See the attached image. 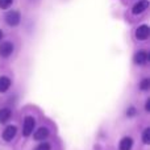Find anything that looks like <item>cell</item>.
<instances>
[{"label":"cell","mask_w":150,"mask_h":150,"mask_svg":"<svg viewBox=\"0 0 150 150\" xmlns=\"http://www.w3.org/2000/svg\"><path fill=\"white\" fill-rule=\"evenodd\" d=\"M34 125H36V120H34L33 117H30V116L25 117L24 125H23V134L25 136V137L32 134V132H33V129H34Z\"/></svg>","instance_id":"obj_1"},{"label":"cell","mask_w":150,"mask_h":150,"mask_svg":"<svg viewBox=\"0 0 150 150\" xmlns=\"http://www.w3.org/2000/svg\"><path fill=\"white\" fill-rule=\"evenodd\" d=\"M20 13L17 11H9V12L5 15V23L11 26H16L20 23Z\"/></svg>","instance_id":"obj_2"},{"label":"cell","mask_w":150,"mask_h":150,"mask_svg":"<svg viewBox=\"0 0 150 150\" xmlns=\"http://www.w3.org/2000/svg\"><path fill=\"white\" fill-rule=\"evenodd\" d=\"M148 7H149V1H148V0H140L138 3H136V4L133 5L132 12L134 13V15H140V13L145 12V11L148 9Z\"/></svg>","instance_id":"obj_3"},{"label":"cell","mask_w":150,"mask_h":150,"mask_svg":"<svg viewBox=\"0 0 150 150\" xmlns=\"http://www.w3.org/2000/svg\"><path fill=\"white\" fill-rule=\"evenodd\" d=\"M12 52H13V45L11 42H3L0 45V57L7 58L12 54Z\"/></svg>","instance_id":"obj_4"},{"label":"cell","mask_w":150,"mask_h":150,"mask_svg":"<svg viewBox=\"0 0 150 150\" xmlns=\"http://www.w3.org/2000/svg\"><path fill=\"white\" fill-rule=\"evenodd\" d=\"M149 61V54L145 52V50H140L134 54V62L137 65H145Z\"/></svg>","instance_id":"obj_5"},{"label":"cell","mask_w":150,"mask_h":150,"mask_svg":"<svg viewBox=\"0 0 150 150\" xmlns=\"http://www.w3.org/2000/svg\"><path fill=\"white\" fill-rule=\"evenodd\" d=\"M149 34H150V28L148 25H141L136 30V37L138 40H146L149 37Z\"/></svg>","instance_id":"obj_6"},{"label":"cell","mask_w":150,"mask_h":150,"mask_svg":"<svg viewBox=\"0 0 150 150\" xmlns=\"http://www.w3.org/2000/svg\"><path fill=\"white\" fill-rule=\"evenodd\" d=\"M16 133H17L16 127H13V125H8V127L4 129V132H3V138H4L5 141H11V140H13V137L16 136Z\"/></svg>","instance_id":"obj_7"},{"label":"cell","mask_w":150,"mask_h":150,"mask_svg":"<svg viewBox=\"0 0 150 150\" xmlns=\"http://www.w3.org/2000/svg\"><path fill=\"white\" fill-rule=\"evenodd\" d=\"M133 146V140L130 137H124L120 141V150H130Z\"/></svg>","instance_id":"obj_8"},{"label":"cell","mask_w":150,"mask_h":150,"mask_svg":"<svg viewBox=\"0 0 150 150\" xmlns=\"http://www.w3.org/2000/svg\"><path fill=\"white\" fill-rule=\"evenodd\" d=\"M47 136H49V130H47L46 128H40V129H37L36 132H34V138L38 141L45 140Z\"/></svg>","instance_id":"obj_9"},{"label":"cell","mask_w":150,"mask_h":150,"mask_svg":"<svg viewBox=\"0 0 150 150\" xmlns=\"http://www.w3.org/2000/svg\"><path fill=\"white\" fill-rule=\"evenodd\" d=\"M11 87V80L7 76H0V92H5Z\"/></svg>","instance_id":"obj_10"},{"label":"cell","mask_w":150,"mask_h":150,"mask_svg":"<svg viewBox=\"0 0 150 150\" xmlns=\"http://www.w3.org/2000/svg\"><path fill=\"white\" fill-rule=\"evenodd\" d=\"M11 109L9 108H3L0 109V122H7L11 119Z\"/></svg>","instance_id":"obj_11"},{"label":"cell","mask_w":150,"mask_h":150,"mask_svg":"<svg viewBox=\"0 0 150 150\" xmlns=\"http://www.w3.org/2000/svg\"><path fill=\"white\" fill-rule=\"evenodd\" d=\"M142 141H144V144H146V145H149V144H150V129H149V128H146V129L144 130Z\"/></svg>","instance_id":"obj_12"},{"label":"cell","mask_w":150,"mask_h":150,"mask_svg":"<svg viewBox=\"0 0 150 150\" xmlns=\"http://www.w3.org/2000/svg\"><path fill=\"white\" fill-rule=\"evenodd\" d=\"M13 0H0V8L1 9H8L12 5Z\"/></svg>","instance_id":"obj_13"},{"label":"cell","mask_w":150,"mask_h":150,"mask_svg":"<svg viewBox=\"0 0 150 150\" xmlns=\"http://www.w3.org/2000/svg\"><path fill=\"white\" fill-rule=\"evenodd\" d=\"M140 88L141 90H144V91H146V90H149L150 88V79H144L142 82H141V84H140Z\"/></svg>","instance_id":"obj_14"},{"label":"cell","mask_w":150,"mask_h":150,"mask_svg":"<svg viewBox=\"0 0 150 150\" xmlns=\"http://www.w3.org/2000/svg\"><path fill=\"white\" fill-rule=\"evenodd\" d=\"M34 150H50V145L47 142H42V144H40Z\"/></svg>","instance_id":"obj_15"},{"label":"cell","mask_w":150,"mask_h":150,"mask_svg":"<svg viewBox=\"0 0 150 150\" xmlns=\"http://www.w3.org/2000/svg\"><path fill=\"white\" fill-rule=\"evenodd\" d=\"M127 115H128V116H134V115H136V109L133 108V107H132V108H129L127 111Z\"/></svg>","instance_id":"obj_16"},{"label":"cell","mask_w":150,"mask_h":150,"mask_svg":"<svg viewBox=\"0 0 150 150\" xmlns=\"http://www.w3.org/2000/svg\"><path fill=\"white\" fill-rule=\"evenodd\" d=\"M145 108H146V111H150V99H149V100L148 101H146V105H145Z\"/></svg>","instance_id":"obj_17"},{"label":"cell","mask_w":150,"mask_h":150,"mask_svg":"<svg viewBox=\"0 0 150 150\" xmlns=\"http://www.w3.org/2000/svg\"><path fill=\"white\" fill-rule=\"evenodd\" d=\"M1 38H3V32L0 30V41H1Z\"/></svg>","instance_id":"obj_18"}]
</instances>
